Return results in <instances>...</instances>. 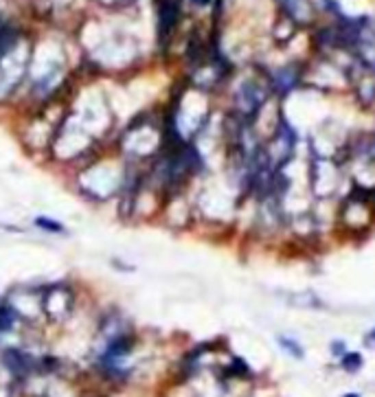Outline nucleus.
I'll return each mask as SVG.
<instances>
[{"instance_id": "obj_6", "label": "nucleus", "mask_w": 375, "mask_h": 397, "mask_svg": "<svg viewBox=\"0 0 375 397\" xmlns=\"http://www.w3.org/2000/svg\"><path fill=\"white\" fill-rule=\"evenodd\" d=\"M365 365V358L360 356V351H347V354L340 358V367H343L347 373H356Z\"/></svg>"}, {"instance_id": "obj_4", "label": "nucleus", "mask_w": 375, "mask_h": 397, "mask_svg": "<svg viewBox=\"0 0 375 397\" xmlns=\"http://www.w3.org/2000/svg\"><path fill=\"white\" fill-rule=\"evenodd\" d=\"M3 362H5V367L14 373V376H27V373L33 369L31 365H33V360H31V356L29 354H25L22 349H18V347H9L5 354H3Z\"/></svg>"}, {"instance_id": "obj_12", "label": "nucleus", "mask_w": 375, "mask_h": 397, "mask_svg": "<svg viewBox=\"0 0 375 397\" xmlns=\"http://www.w3.org/2000/svg\"><path fill=\"white\" fill-rule=\"evenodd\" d=\"M343 397H360L358 393H347V395H343Z\"/></svg>"}, {"instance_id": "obj_5", "label": "nucleus", "mask_w": 375, "mask_h": 397, "mask_svg": "<svg viewBox=\"0 0 375 397\" xmlns=\"http://www.w3.org/2000/svg\"><path fill=\"white\" fill-rule=\"evenodd\" d=\"M272 91H277V93H281V95H285V93H290L292 88L299 84V73H296L294 69H283L281 73H277L272 77Z\"/></svg>"}, {"instance_id": "obj_9", "label": "nucleus", "mask_w": 375, "mask_h": 397, "mask_svg": "<svg viewBox=\"0 0 375 397\" xmlns=\"http://www.w3.org/2000/svg\"><path fill=\"white\" fill-rule=\"evenodd\" d=\"M36 226L47 230V233H64V224L58 219H49V217H36Z\"/></svg>"}, {"instance_id": "obj_3", "label": "nucleus", "mask_w": 375, "mask_h": 397, "mask_svg": "<svg viewBox=\"0 0 375 397\" xmlns=\"http://www.w3.org/2000/svg\"><path fill=\"white\" fill-rule=\"evenodd\" d=\"M71 303H73V296H71L69 292H66L64 288H55V290H51L47 296H44V301H42L44 312H47L51 318H53V316H55V318H60V316H66V314H69Z\"/></svg>"}, {"instance_id": "obj_11", "label": "nucleus", "mask_w": 375, "mask_h": 397, "mask_svg": "<svg viewBox=\"0 0 375 397\" xmlns=\"http://www.w3.org/2000/svg\"><path fill=\"white\" fill-rule=\"evenodd\" d=\"M367 343L375 347V329H371V332H369V336H367Z\"/></svg>"}, {"instance_id": "obj_1", "label": "nucleus", "mask_w": 375, "mask_h": 397, "mask_svg": "<svg viewBox=\"0 0 375 397\" xmlns=\"http://www.w3.org/2000/svg\"><path fill=\"white\" fill-rule=\"evenodd\" d=\"M296 132L294 128L285 121L283 117L279 119L277 123V130H274V139H272V147H266L268 149V156H270V163L274 169H283L285 165H288L294 156V149H296Z\"/></svg>"}, {"instance_id": "obj_10", "label": "nucleus", "mask_w": 375, "mask_h": 397, "mask_svg": "<svg viewBox=\"0 0 375 397\" xmlns=\"http://www.w3.org/2000/svg\"><path fill=\"white\" fill-rule=\"evenodd\" d=\"M345 354H347V345L343 343V340H334V343H332V356L343 358Z\"/></svg>"}, {"instance_id": "obj_7", "label": "nucleus", "mask_w": 375, "mask_h": 397, "mask_svg": "<svg viewBox=\"0 0 375 397\" xmlns=\"http://www.w3.org/2000/svg\"><path fill=\"white\" fill-rule=\"evenodd\" d=\"M16 323V310L9 307L7 303L0 305V332H9Z\"/></svg>"}, {"instance_id": "obj_2", "label": "nucleus", "mask_w": 375, "mask_h": 397, "mask_svg": "<svg viewBox=\"0 0 375 397\" xmlns=\"http://www.w3.org/2000/svg\"><path fill=\"white\" fill-rule=\"evenodd\" d=\"M266 104V91L259 84H244L237 95V112L244 121H252Z\"/></svg>"}, {"instance_id": "obj_8", "label": "nucleus", "mask_w": 375, "mask_h": 397, "mask_svg": "<svg viewBox=\"0 0 375 397\" xmlns=\"http://www.w3.org/2000/svg\"><path fill=\"white\" fill-rule=\"evenodd\" d=\"M279 345L283 347V351L285 354H290V356H294V358H303L305 356V351H303V347L296 343L294 338H288V336H279Z\"/></svg>"}]
</instances>
